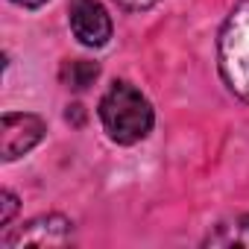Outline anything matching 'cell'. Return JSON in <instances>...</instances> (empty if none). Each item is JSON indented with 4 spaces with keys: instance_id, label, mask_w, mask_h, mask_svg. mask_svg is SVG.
Segmentation results:
<instances>
[{
    "instance_id": "6da1fadb",
    "label": "cell",
    "mask_w": 249,
    "mask_h": 249,
    "mask_svg": "<svg viewBox=\"0 0 249 249\" xmlns=\"http://www.w3.org/2000/svg\"><path fill=\"white\" fill-rule=\"evenodd\" d=\"M100 120L111 141L135 144L153 129V106L129 82H114L100 100Z\"/></svg>"
},
{
    "instance_id": "7a4b0ae2",
    "label": "cell",
    "mask_w": 249,
    "mask_h": 249,
    "mask_svg": "<svg viewBox=\"0 0 249 249\" xmlns=\"http://www.w3.org/2000/svg\"><path fill=\"white\" fill-rule=\"evenodd\" d=\"M217 59L226 85L237 97L249 100V0H240L226 18L217 41Z\"/></svg>"
},
{
    "instance_id": "3957f363",
    "label": "cell",
    "mask_w": 249,
    "mask_h": 249,
    "mask_svg": "<svg viewBox=\"0 0 249 249\" xmlns=\"http://www.w3.org/2000/svg\"><path fill=\"white\" fill-rule=\"evenodd\" d=\"M41 138H44V120L38 114L6 111L0 120V156H3V161H15L18 156L30 153Z\"/></svg>"
},
{
    "instance_id": "277c9868",
    "label": "cell",
    "mask_w": 249,
    "mask_h": 249,
    "mask_svg": "<svg viewBox=\"0 0 249 249\" xmlns=\"http://www.w3.org/2000/svg\"><path fill=\"white\" fill-rule=\"evenodd\" d=\"M68 21L85 47H103L111 38V18L100 0H71Z\"/></svg>"
},
{
    "instance_id": "5b68a950",
    "label": "cell",
    "mask_w": 249,
    "mask_h": 249,
    "mask_svg": "<svg viewBox=\"0 0 249 249\" xmlns=\"http://www.w3.org/2000/svg\"><path fill=\"white\" fill-rule=\"evenodd\" d=\"M73 240V226L71 220L59 217V214H44L30 220L27 226H21L15 234H9L3 240V246L18 249V246H68Z\"/></svg>"
},
{
    "instance_id": "8992f818",
    "label": "cell",
    "mask_w": 249,
    "mask_h": 249,
    "mask_svg": "<svg viewBox=\"0 0 249 249\" xmlns=\"http://www.w3.org/2000/svg\"><path fill=\"white\" fill-rule=\"evenodd\" d=\"M62 82L73 91H82L88 85H94V79L100 76V65L97 62H88V59H73V62H65L62 65Z\"/></svg>"
},
{
    "instance_id": "52a82bcc",
    "label": "cell",
    "mask_w": 249,
    "mask_h": 249,
    "mask_svg": "<svg viewBox=\"0 0 249 249\" xmlns=\"http://www.w3.org/2000/svg\"><path fill=\"white\" fill-rule=\"evenodd\" d=\"M214 246H249V214L237 217L231 226H217V234L208 237Z\"/></svg>"
},
{
    "instance_id": "ba28073f",
    "label": "cell",
    "mask_w": 249,
    "mask_h": 249,
    "mask_svg": "<svg viewBox=\"0 0 249 249\" xmlns=\"http://www.w3.org/2000/svg\"><path fill=\"white\" fill-rule=\"evenodd\" d=\"M0 199H3V214H0V223H9L12 220V214L18 211V199H15V194H9V191H3L0 194Z\"/></svg>"
},
{
    "instance_id": "9c48e42d",
    "label": "cell",
    "mask_w": 249,
    "mask_h": 249,
    "mask_svg": "<svg viewBox=\"0 0 249 249\" xmlns=\"http://www.w3.org/2000/svg\"><path fill=\"white\" fill-rule=\"evenodd\" d=\"M117 3H123L126 9H150V6L159 3V0H117Z\"/></svg>"
},
{
    "instance_id": "30bf717a",
    "label": "cell",
    "mask_w": 249,
    "mask_h": 249,
    "mask_svg": "<svg viewBox=\"0 0 249 249\" xmlns=\"http://www.w3.org/2000/svg\"><path fill=\"white\" fill-rule=\"evenodd\" d=\"M12 3L27 6V9H38V6H44V3H47V0H12Z\"/></svg>"
}]
</instances>
